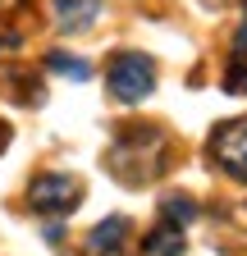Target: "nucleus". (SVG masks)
<instances>
[{"label":"nucleus","instance_id":"nucleus-3","mask_svg":"<svg viewBox=\"0 0 247 256\" xmlns=\"http://www.w3.org/2000/svg\"><path fill=\"white\" fill-rule=\"evenodd\" d=\"M82 202V183L69 174H37L28 183V206L37 215H74Z\"/></svg>","mask_w":247,"mask_h":256},{"label":"nucleus","instance_id":"nucleus-2","mask_svg":"<svg viewBox=\"0 0 247 256\" xmlns=\"http://www.w3.org/2000/svg\"><path fill=\"white\" fill-rule=\"evenodd\" d=\"M110 92H114V101H124V106L146 101V96L156 92V64H151V55H138V50L114 55V64H110Z\"/></svg>","mask_w":247,"mask_h":256},{"label":"nucleus","instance_id":"nucleus-9","mask_svg":"<svg viewBox=\"0 0 247 256\" xmlns=\"http://www.w3.org/2000/svg\"><path fill=\"white\" fill-rule=\"evenodd\" d=\"M160 215H165V224H178V229H183V224L197 220V206H192L188 197H165V202H160Z\"/></svg>","mask_w":247,"mask_h":256},{"label":"nucleus","instance_id":"nucleus-7","mask_svg":"<svg viewBox=\"0 0 247 256\" xmlns=\"http://www.w3.org/2000/svg\"><path fill=\"white\" fill-rule=\"evenodd\" d=\"M55 14H60V28L82 32V28H92V18L101 14V0H55Z\"/></svg>","mask_w":247,"mask_h":256},{"label":"nucleus","instance_id":"nucleus-12","mask_svg":"<svg viewBox=\"0 0 247 256\" xmlns=\"http://www.w3.org/2000/svg\"><path fill=\"white\" fill-rule=\"evenodd\" d=\"M5 146H10V128L0 124V151H5Z\"/></svg>","mask_w":247,"mask_h":256},{"label":"nucleus","instance_id":"nucleus-11","mask_svg":"<svg viewBox=\"0 0 247 256\" xmlns=\"http://www.w3.org/2000/svg\"><path fill=\"white\" fill-rule=\"evenodd\" d=\"M28 0H0V14H10V10H23Z\"/></svg>","mask_w":247,"mask_h":256},{"label":"nucleus","instance_id":"nucleus-13","mask_svg":"<svg viewBox=\"0 0 247 256\" xmlns=\"http://www.w3.org/2000/svg\"><path fill=\"white\" fill-rule=\"evenodd\" d=\"M14 42H18V37H0V46H14Z\"/></svg>","mask_w":247,"mask_h":256},{"label":"nucleus","instance_id":"nucleus-4","mask_svg":"<svg viewBox=\"0 0 247 256\" xmlns=\"http://www.w3.org/2000/svg\"><path fill=\"white\" fill-rule=\"evenodd\" d=\"M210 160H215L229 178L247 183V119H224V124L210 133Z\"/></svg>","mask_w":247,"mask_h":256},{"label":"nucleus","instance_id":"nucleus-1","mask_svg":"<svg viewBox=\"0 0 247 256\" xmlns=\"http://www.w3.org/2000/svg\"><path fill=\"white\" fill-rule=\"evenodd\" d=\"M128 165H138L133 170V188L138 183H151L160 170H165V138L160 133H151V128H128V133H119V142H114V151H110V170L124 178V170Z\"/></svg>","mask_w":247,"mask_h":256},{"label":"nucleus","instance_id":"nucleus-10","mask_svg":"<svg viewBox=\"0 0 247 256\" xmlns=\"http://www.w3.org/2000/svg\"><path fill=\"white\" fill-rule=\"evenodd\" d=\"M234 50L247 55V0H242V28H238V37H234Z\"/></svg>","mask_w":247,"mask_h":256},{"label":"nucleus","instance_id":"nucleus-6","mask_svg":"<svg viewBox=\"0 0 247 256\" xmlns=\"http://www.w3.org/2000/svg\"><path fill=\"white\" fill-rule=\"evenodd\" d=\"M142 252L146 256H183L188 242H183V229H178V224H160V229H151L142 238Z\"/></svg>","mask_w":247,"mask_h":256},{"label":"nucleus","instance_id":"nucleus-5","mask_svg":"<svg viewBox=\"0 0 247 256\" xmlns=\"http://www.w3.org/2000/svg\"><path fill=\"white\" fill-rule=\"evenodd\" d=\"M128 229L133 224L124 220V215H110V220H101L96 229H92V238H87V256H110L124 238H128Z\"/></svg>","mask_w":247,"mask_h":256},{"label":"nucleus","instance_id":"nucleus-14","mask_svg":"<svg viewBox=\"0 0 247 256\" xmlns=\"http://www.w3.org/2000/svg\"><path fill=\"white\" fill-rule=\"evenodd\" d=\"M238 92H247V74H242V87H238Z\"/></svg>","mask_w":247,"mask_h":256},{"label":"nucleus","instance_id":"nucleus-8","mask_svg":"<svg viewBox=\"0 0 247 256\" xmlns=\"http://www.w3.org/2000/svg\"><path fill=\"white\" fill-rule=\"evenodd\" d=\"M50 69L55 74H64V78H74V82H87L92 78V64H82V60H74V55H64V50H50Z\"/></svg>","mask_w":247,"mask_h":256}]
</instances>
